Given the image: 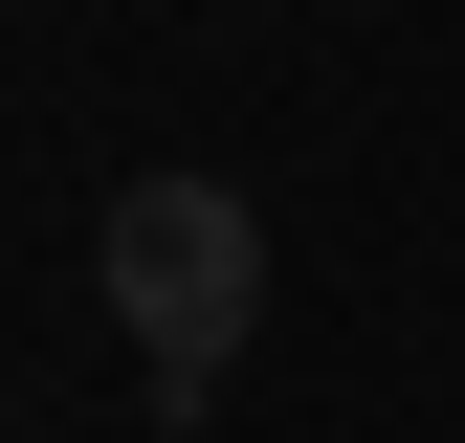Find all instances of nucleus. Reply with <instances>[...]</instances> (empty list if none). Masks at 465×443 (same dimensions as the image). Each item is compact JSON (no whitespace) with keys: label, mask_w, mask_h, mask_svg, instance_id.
I'll list each match as a JSON object with an SVG mask.
<instances>
[{"label":"nucleus","mask_w":465,"mask_h":443,"mask_svg":"<svg viewBox=\"0 0 465 443\" xmlns=\"http://www.w3.org/2000/svg\"><path fill=\"white\" fill-rule=\"evenodd\" d=\"M89 289H111V332L155 355V399L200 421L222 377H244V332H266V222L155 155V178H111V222H89Z\"/></svg>","instance_id":"obj_1"}]
</instances>
